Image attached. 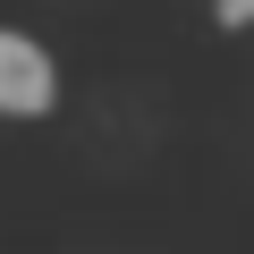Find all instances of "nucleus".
<instances>
[{
	"label": "nucleus",
	"instance_id": "nucleus-1",
	"mask_svg": "<svg viewBox=\"0 0 254 254\" xmlns=\"http://www.w3.org/2000/svg\"><path fill=\"white\" fill-rule=\"evenodd\" d=\"M51 102H60V68L43 60V43L0 26V110L9 119H43Z\"/></svg>",
	"mask_w": 254,
	"mask_h": 254
},
{
	"label": "nucleus",
	"instance_id": "nucleus-2",
	"mask_svg": "<svg viewBox=\"0 0 254 254\" xmlns=\"http://www.w3.org/2000/svg\"><path fill=\"white\" fill-rule=\"evenodd\" d=\"M220 9V26H254V0H212Z\"/></svg>",
	"mask_w": 254,
	"mask_h": 254
}]
</instances>
